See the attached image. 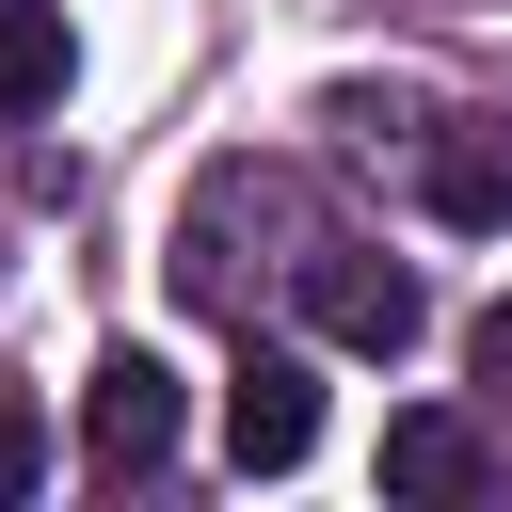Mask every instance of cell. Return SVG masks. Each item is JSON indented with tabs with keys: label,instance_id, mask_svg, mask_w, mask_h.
Instances as JSON below:
<instances>
[{
	"label": "cell",
	"instance_id": "3",
	"mask_svg": "<svg viewBox=\"0 0 512 512\" xmlns=\"http://www.w3.org/2000/svg\"><path fill=\"white\" fill-rule=\"evenodd\" d=\"M80 448H96L112 480H160V464H176V368H160V352H112V368L80 384Z\"/></svg>",
	"mask_w": 512,
	"mask_h": 512
},
{
	"label": "cell",
	"instance_id": "8",
	"mask_svg": "<svg viewBox=\"0 0 512 512\" xmlns=\"http://www.w3.org/2000/svg\"><path fill=\"white\" fill-rule=\"evenodd\" d=\"M464 368H480V384H496V400H512V288H496V304H480V336H464Z\"/></svg>",
	"mask_w": 512,
	"mask_h": 512
},
{
	"label": "cell",
	"instance_id": "5",
	"mask_svg": "<svg viewBox=\"0 0 512 512\" xmlns=\"http://www.w3.org/2000/svg\"><path fill=\"white\" fill-rule=\"evenodd\" d=\"M432 224H512V128H432Z\"/></svg>",
	"mask_w": 512,
	"mask_h": 512
},
{
	"label": "cell",
	"instance_id": "2",
	"mask_svg": "<svg viewBox=\"0 0 512 512\" xmlns=\"http://www.w3.org/2000/svg\"><path fill=\"white\" fill-rule=\"evenodd\" d=\"M224 448H240V480H288V464L320 448V368H304V352H240V384H224Z\"/></svg>",
	"mask_w": 512,
	"mask_h": 512
},
{
	"label": "cell",
	"instance_id": "6",
	"mask_svg": "<svg viewBox=\"0 0 512 512\" xmlns=\"http://www.w3.org/2000/svg\"><path fill=\"white\" fill-rule=\"evenodd\" d=\"M464 480H480L464 416H384V496H464Z\"/></svg>",
	"mask_w": 512,
	"mask_h": 512
},
{
	"label": "cell",
	"instance_id": "4",
	"mask_svg": "<svg viewBox=\"0 0 512 512\" xmlns=\"http://www.w3.org/2000/svg\"><path fill=\"white\" fill-rule=\"evenodd\" d=\"M64 80H80V32L48 0H0V112L32 128V112H64Z\"/></svg>",
	"mask_w": 512,
	"mask_h": 512
},
{
	"label": "cell",
	"instance_id": "7",
	"mask_svg": "<svg viewBox=\"0 0 512 512\" xmlns=\"http://www.w3.org/2000/svg\"><path fill=\"white\" fill-rule=\"evenodd\" d=\"M48 480V416H32V384H0V496H32Z\"/></svg>",
	"mask_w": 512,
	"mask_h": 512
},
{
	"label": "cell",
	"instance_id": "1",
	"mask_svg": "<svg viewBox=\"0 0 512 512\" xmlns=\"http://www.w3.org/2000/svg\"><path fill=\"white\" fill-rule=\"evenodd\" d=\"M304 320H320L336 352H416V320H432V304H416V272H400V256L320 240V256H304Z\"/></svg>",
	"mask_w": 512,
	"mask_h": 512
}]
</instances>
